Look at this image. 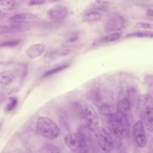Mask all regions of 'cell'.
I'll return each mask as SVG.
<instances>
[{
	"label": "cell",
	"mask_w": 153,
	"mask_h": 153,
	"mask_svg": "<svg viewBox=\"0 0 153 153\" xmlns=\"http://www.w3.org/2000/svg\"><path fill=\"white\" fill-rule=\"evenodd\" d=\"M108 122L115 135L119 139L128 137L130 134L129 124L126 114L117 111L108 117Z\"/></svg>",
	"instance_id": "obj_1"
},
{
	"label": "cell",
	"mask_w": 153,
	"mask_h": 153,
	"mask_svg": "<svg viewBox=\"0 0 153 153\" xmlns=\"http://www.w3.org/2000/svg\"><path fill=\"white\" fill-rule=\"evenodd\" d=\"M36 128L39 133L49 139L56 138L60 132L59 128L56 124L51 119L46 117L39 118Z\"/></svg>",
	"instance_id": "obj_2"
},
{
	"label": "cell",
	"mask_w": 153,
	"mask_h": 153,
	"mask_svg": "<svg viewBox=\"0 0 153 153\" xmlns=\"http://www.w3.org/2000/svg\"><path fill=\"white\" fill-rule=\"evenodd\" d=\"M65 142L68 148L73 152H88L89 146L78 133L71 132L68 134L65 138Z\"/></svg>",
	"instance_id": "obj_3"
},
{
	"label": "cell",
	"mask_w": 153,
	"mask_h": 153,
	"mask_svg": "<svg viewBox=\"0 0 153 153\" xmlns=\"http://www.w3.org/2000/svg\"><path fill=\"white\" fill-rule=\"evenodd\" d=\"M81 113L86 126L90 131L95 133L100 128L98 115L92 106L89 105L84 106L82 108Z\"/></svg>",
	"instance_id": "obj_4"
},
{
	"label": "cell",
	"mask_w": 153,
	"mask_h": 153,
	"mask_svg": "<svg viewBox=\"0 0 153 153\" xmlns=\"http://www.w3.org/2000/svg\"><path fill=\"white\" fill-rule=\"evenodd\" d=\"M98 145L104 152H112L115 148L114 139L111 134L105 129L100 128L95 133Z\"/></svg>",
	"instance_id": "obj_5"
},
{
	"label": "cell",
	"mask_w": 153,
	"mask_h": 153,
	"mask_svg": "<svg viewBox=\"0 0 153 153\" xmlns=\"http://www.w3.org/2000/svg\"><path fill=\"white\" fill-rule=\"evenodd\" d=\"M133 135L135 141L138 147L143 148L146 146V138L143 123L142 121L138 120L135 124Z\"/></svg>",
	"instance_id": "obj_6"
},
{
	"label": "cell",
	"mask_w": 153,
	"mask_h": 153,
	"mask_svg": "<svg viewBox=\"0 0 153 153\" xmlns=\"http://www.w3.org/2000/svg\"><path fill=\"white\" fill-rule=\"evenodd\" d=\"M124 20L121 16L114 13L107 19L105 24V28L108 31L120 30L124 26Z\"/></svg>",
	"instance_id": "obj_7"
},
{
	"label": "cell",
	"mask_w": 153,
	"mask_h": 153,
	"mask_svg": "<svg viewBox=\"0 0 153 153\" xmlns=\"http://www.w3.org/2000/svg\"><path fill=\"white\" fill-rule=\"evenodd\" d=\"M10 22L16 24L35 22L39 19L36 15L30 13H22L16 14L9 18Z\"/></svg>",
	"instance_id": "obj_8"
},
{
	"label": "cell",
	"mask_w": 153,
	"mask_h": 153,
	"mask_svg": "<svg viewBox=\"0 0 153 153\" xmlns=\"http://www.w3.org/2000/svg\"><path fill=\"white\" fill-rule=\"evenodd\" d=\"M68 10L67 8L63 6L58 5L50 9L48 12V16L55 20H61L68 15Z\"/></svg>",
	"instance_id": "obj_9"
},
{
	"label": "cell",
	"mask_w": 153,
	"mask_h": 153,
	"mask_svg": "<svg viewBox=\"0 0 153 153\" xmlns=\"http://www.w3.org/2000/svg\"><path fill=\"white\" fill-rule=\"evenodd\" d=\"M144 124L147 130L153 131V107H147L144 109L143 113Z\"/></svg>",
	"instance_id": "obj_10"
},
{
	"label": "cell",
	"mask_w": 153,
	"mask_h": 153,
	"mask_svg": "<svg viewBox=\"0 0 153 153\" xmlns=\"http://www.w3.org/2000/svg\"><path fill=\"white\" fill-rule=\"evenodd\" d=\"M27 29V27L25 26L15 24L10 25L1 26L0 32L1 33H16L23 31Z\"/></svg>",
	"instance_id": "obj_11"
},
{
	"label": "cell",
	"mask_w": 153,
	"mask_h": 153,
	"mask_svg": "<svg viewBox=\"0 0 153 153\" xmlns=\"http://www.w3.org/2000/svg\"><path fill=\"white\" fill-rule=\"evenodd\" d=\"M131 106L130 100L127 97H125L120 100L117 102V111L126 114L130 110Z\"/></svg>",
	"instance_id": "obj_12"
},
{
	"label": "cell",
	"mask_w": 153,
	"mask_h": 153,
	"mask_svg": "<svg viewBox=\"0 0 153 153\" xmlns=\"http://www.w3.org/2000/svg\"><path fill=\"white\" fill-rule=\"evenodd\" d=\"M44 46L41 44H36L31 46L27 51V54L31 57L39 56L43 52Z\"/></svg>",
	"instance_id": "obj_13"
},
{
	"label": "cell",
	"mask_w": 153,
	"mask_h": 153,
	"mask_svg": "<svg viewBox=\"0 0 153 153\" xmlns=\"http://www.w3.org/2000/svg\"><path fill=\"white\" fill-rule=\"evenodd\" d=\"M13 75L10 71H4L1 73L0 83L3 85L9 84L13 78Z\"/></svg>",
	"instance_id": "obj_14"
},
{
	"label": "cell",
	"mask_w": 153,
	"mask_h": 153,
	"mask_svg": "<svg viewBox=\"0 0 153 153\" xmlns=\"http://www.w3.org/2000/svg\"><path fill=\"white\" fill-rule=\"evenodd\" d=\"M0 4L3 9L10 10L16 7L17 3L16 0H0Z\"/></svg>",
	"instance_id": "obj_15"
},
{
	"label": "cell",
	"mask_w": 153,
	"mask_h": 153,
	"mask_svg": "<svg viewBox=\"0 0 153 153\" xmlns=\"http://www.w3.org/2000/svg\"><path fill=\"white\" fill-rule=\"evenodd\" d=\"M126 38L137 37L139 38H153V33L147 32H135L126 34Z\"/></svg>",
	"instance_id": "obj_16"
},
{
	"label": "cell",
	"mask_w": 153,
	"mask_h": 153,
	"mask_svg": "<svg viewBox=\"0 0 153 153\" xmlns=\"http://www.w3.org/2000/svg\"><path fill=\"white\" fill-rule=\"evenodd\" d=\"M101 14L96 12H92L84 15L82 18L85 22H91L99 20L101 18Z\"/></svg>",
	"instance_id": "obj_17"
},
{
	"label": "cell",
	"mask_w": 153,
	"mask_h": 153,
	"mask_svg": "<svg viewBox=\"0 0 153 153\" xmlns=\"http://www.w3.org/2000/svg\"><path fill=\"white\" fill-rule=\"evenodd\" d=\"M120 37V34L118 33H113L102 37L100 39L101 42L103 43L112 42L118 39Z\"/></svg>",
	"instance_id": "obj_18"
},
{
	"label": "cell",
	"mask_w": 153,
	"mask_h": 153,
	"mask_svg": "<svg viewBox=\"0 0 153 153\" xmlns=\"http://www.w3.org/2000/svg\"><path fill=\"white\" fill-rule=\"evenodd\" d=\"M68 66V65H65L53 68L46 72L44 74L43 77H46L54 74L66 69Z\"/></svg>",
	"instance_id": "obj_19"
},
{
	"label": "cell",
	"mask_w": 153,
	"mask_h": 153,
	"mask_svg": "<svg viewBox=\"0 0 153 153\" xmlns=\"http://www.w3.org/2000/svg\"><path fill=\"white\" fill-rule=\"evenodd\" d=\"M17 103V100L16 98L11 97L9 98V102L6 107V109L7 111H10L13 109L16 106Z\"/></svg>",
	"instance_id": "obj_20"
},
{
	"label": "cell",
	"mask_w": 153,
	"mask_h": 153,
	"mask_svg": "<svg viewBox=\"0 0 153 153\" xmlns=\"http://www.w3.org/2000/svg\"><path fill=\"white\" fill-rule=\"evenodd\" d=\"M134 27L137 28H141L148 29H153V24L142 22H138L135 24Z\"/></svg>",
	"instance_id": "obj_21"
},
{
	"label": "cell",
	"mask_w": 153,
	"mask_h": 153,
	"mask_svg": "<svg viewBox=\"0 0 153 153\" xmlns=\"http://www.w3.org/2000/svg\"><path fill=\"white\" fill-rule=\"evenodd\" d=\"M19 41L18 40H15L2 43L0 45L1 47H12L17 45L19 43Z\"/></svg>",
	"instance_id": "obj_22"
},
{
	"label": "cell",
	"mask_w": 153,
	"mask_h": 153,
	"mask_svg": "<svg viewBox=\"0 0 153 153\" xmlns=\"http://www.w3.org/2000/svg\"><path fill=\"white\" fill-rule=\"evenodd\" d=\"M47 151L50 152H59V149L56 147L51 145L46 146L45 149Z\"/></svg>",
	"instance_id": "obj_23"
},
{
	"label": "cell",
	"mask_w": 153,
	"mask_h": 153,
	"mask_svg": "<svg viewBox=\"0 0 153 153\" xmlns=\"http://www.w3.org/2000/svg\"><path fill=\"white\" fill-rule=\"evenodd\" d=\"M46 0H30L29 2V4L30 6L36 5H40L44 3Z\"/></svg>",
	"instance_id": "obj_24"
},
{
	"label": "cell",
	"mask_w": 153,
	"mask_h": 153,
	"mask_svg": "<svg viewBox=\"0 0 153 153\" xmlns=\"http://www.w3.org/2000/svg\"><path fill=\"white\" fill-rule=\"evenodd\" d=\"M144 81L149 84H153V75L148 74L146 75L144 78Z\"/></svg>",
	"instance_id": "obj_25"
},
{
	"label": "cell",
	"mask_w": 153,
	"mask_h": 153,
	"mask_svg": "<svg viewBox=\"0 0 153 153\" xmlns=\"http://www.w3.org/2000/svg\"><path fill=\"white\" fill-rule=\"evenodd\" d=\"M78 36L76 34H74L71 36L69 39L70 42H73L76 41L78 39Z\"/></svg>",
	"instance_id": "obj_26"
},
{
	"label": "cell",
	"mask_w": 153,
	"mask_h": 153,
	"mask_svg": "<svg viewBox=\"0 0 153 153\" xmlns=\"http://www.w3.org/2000/svg\"><path fill=\"white\" fill-rule=\"evenodd\" d=\"M146 15L149 16L153 17V10L149 9L146 11Z\"/></svg>",
	"instance_id": "obj_27"
},
{
	"label": "cell",
	"mask_w": 153,
	"mask_h": 153,
	"mask_svg": "<svg viewBox=\"0 0 153 153\" xmlns=\"http://www.w3.org/2000/svg\"><path fill=\"white\" fill-rule=\"evenodd\" d=\"M71 52V51L70 50H67L63 51L62 54L64 56H67L70 54Z\"/></svg>",
	"instance_id": "obj_28"
},
{
	"label": "cell",
	"mask_w": 153,
	"mask_h": 153,
	"mask_svg": "<svg viewBox=\"0 0 153 153\" xmlns=\"http://www.w3.org/2000/svg\"><path fill=\"white\" fill-rule=\"evenodd\" d=\"M51 2H55L61 0H49Z\"/></svg>",
	"instance_id": "obj_29"
}]
</instances>
